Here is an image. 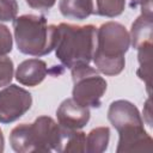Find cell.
Returning a JSON list of instances; mask_svg holds the SVG:
<instances>
[{
    "instance_id": "1",
    "label": "cell",
    "mask_w": 153,
    "mask_h": 153,
    "mask_svg": "<svg viewBox=\"0 0 153 153\" xmlns=\"http://www.w3.org/2000/svg\"><path fill=\"white\" fill-rule=\"evenodd\" d=\"M130 45L127 29L117 22H106L97 29L96 49L93 53L94 67L98 72L114 76L126 66L124 55Z\"/></svg>"
},
{
    "instance_id": "2",
    "label": "cell",
    "mask_w": 153,
    "mask_h": 153,
    "mask_svg": "<svg viewBox=\"0 0 153 153\" xmlns=\"http://www.w3.org/2000/svg\"><path fill=\"white\" fill-rule=\"evenodd\" d=\"M97 39L94 25H73L61 23L56 26L55 55L67 68L78 65H87L93 57Z\"/></svg>"
},
{
    "instance_id": "3",
    "label": "cell",
    "mask_w": 153,
    "mask_h": 153,
    "mask_svg": "<svg viewBox=\"0 0 153 153\" xmlns=\"http://www.w3.org/2000/svg\"><path fill=\"white\" fill-rule=\"evenodd\" d=\"M17 48L31 56H43L54 50L56 25H48L44 16L23 14L13 19Z\"/></svg>"
},
{
    "instance_id": "4",
    "label": "cell",
    "mask_w": 153,
    "mask_h": 153,
    "mask_svg": "<svg viewBox=\"0 0 153 153\" xmlns=\"http://www.w3.org/2000/svg\"><path fill=\"white\" fill-rule=\"evenodd\" d=\"M61 126L49 116H39L32 123L16 126L10 134V143L18 153L56 151Z\"/></svg>"
},
{
    "instance_id": "5",
    "label": "cell",
    "mask_w": 153,
    "mask_h": 153,
    "mask_svg": "<svg viewBox=\"0 0 153 153\" xmlns=\"http://www.w3.org/2000/svg\"><path fill=\"white\" fill-rule=\"evenodd\" d=\"M71 73L73 80L72 98L82 106L99 108L108 86L105 79L88 63L74 66L71 68Z\"/></svg>"
},
{
    "instance_id": "6",
    "label": "cell",
    "mask_w": 153,
    "mask_h": 153,
    "mask_svg": "<svg viewBox=\"0 0 153 153\" xmlns=\"http://www.w3.org/2000/svg\"><path fill=\"white\" fill-rule=\"evenodd\" d=\"M32 105V96L25 88L11 84L0 91V123L19 120Z\"/></svg>"
},
{
    "instance_id": "7",
    "label": "cell",
    "mask_w": 153,
    "mask_h": 153,
    "mask_svg": "<svg viewBox=\"0 0 153 153\" xmlns=\"http://www.w3.org/2000/svg\"><path fill=\"white\" fill-rule=\"evenodd\" d=\"M108 120L117 133L143 128V120L139 109L126 99H118L110 104L108 109Z\"/></svg>"
},
{
    "instance_id": "8",
    "label": "cell",
    "mask_w": 153,
    "mask_h": 153,
    "mask_svg": "<svg viewBox=\"0 0 153 153\" xmlns=\"http://www.w3.org/2000/svg\"><path fill=\"white\" fill-rule=\"evenodd\" d=\"M90 109L80 105L73 98L65 99L56 110L57 122L67 129H81L90 121Z\"/></svg>"
},
{
    "instance_id": "9",
    "label": "cell",
    "mask_w": 153,
    "mask_h": 153,
    "mask_svg": "<svg viewBox=\"0 0 153 153\" xmlns=\"http://www.w3.org/2000/svg\"><path fill=\"white\" fill-rule=\"evenodd\" d=\"M153 140L143 128H136L118 133L116 152H152Z\"/></svg>"
},
{
    "instance_id": "10",
    "label": "cell",
    "mask_w": 153,
    "mask_h": 153,
    "mask_svg": "<svg viewBox=\"0 0 153 153\" xmlns=\"http://www.w3.org/2000/svg\"><path fill=\"white\" fill-rule=\"evenodd\" d=\"M48 74L47 63L39 59H29L19 63L16 71V79L24 86H37Z\"/></svg>"
},
{
    "instance_id": "11",
    "label": "cell",
    "mask_w": 153,
    "mask_h": 153,
    "mask_svg": "<svg viewBox=\"0 0 153 153\" xmlns=\"http://www.w3.org/2000/svg\"><path fill=\"white\" fill-rule=\"evenodd\" d=\"M129 37H130V44L136 50L152 47L153 16H147L141 13V16H139L135 19V22L131 24Z\"/></svg>"
},
{
    "instance_id": "12",
    "label": "cell",
    "mask_w": 153,
    "mask_h": 153,
    "mask_svg": "<svg viewBox=\"0 0 153 153\" xmlns=\"http://www.w3.org/2000/svg\"><path fill=\"white\" fill-rule=\"evenodd\" d=\"M86 148V134L79 129H67L61 127V135L56 152L82 153Z\"/></svg>"
},
{
    "instance_id": "13",
    "label": "cell",
    "mask_w": 153,
    "mask_h": 153,
    "mask_svg": "<svg viewBox=\"0 0 153 153\" xmlns=\"http://www.w3.org/2000/svg\"><path fill=\"white\" fill-rule=\"evenodd\" d=\"M59 10L66 18L82 20L92 14L93 4L92 0H60Z\"/></svg>"
},
{
    "instance_id": "14",
    "label": "cell",
    "mask_w": 153,
    "mask_h": 153,
    "mask_svg": "<svg viewBox=\"0 0 153 153\" xmlns=\"http://www.w3.org/2000/svg\"><path fill=\"white\" fill-rule=\"evenodd\" d=\"M110 140L109 127H97L92 129L86 136V148L87 153H103L106 151Z\"/></svg>"
},
{
    "instance_id": "15",
    "label": "cell",
    "mask_w": 153,
    "mask_h": 153,
    "mask_svg": "<svg viewBox=\"0 0 153 153\" xmlns=\"http://www.w3.org/2000/svg\"><path fill=\"white\" fill-rule=\"evenodd\" d=\"M92 14L108 18L118 17L123 13L126 7V0H92Z\"/></svg>"
},
{
    "instance_id": "16",
    "label": "cell",
    "mask_w": 153,
    "mask_h": 153,
    "mask_svg": "<svg viewBox=\"0 0 153 153\" xmlns=\"http://www.w3.org/2000/svg\"><path fill=\"white\" fill-rule=\"evenodd\" d=\"M139 68L136 71L137 76L146 84L148 94H151V65H152V47L142 48L137 50Z\"/></svg>"
},
{
    "instance_id": "17",
    "label": "cell",
    "mask_w": 153,
    "mask_h": 153,
    "mask_svg": "<svg viewBox=\"0 0 153 153\" xmlns=\"http://www.w3.org/2000/svg\"><path fill=\"white\" fill-rule=\"evenodd\" d=\"M13 61L7 55H0V87L10 85L13 79Z\"/></svg>"
},
{
    "instance_id": "18",
    "label": "cell",
    "mask_w": 153,
    "mask_h": 153,
    "mask_svg": "<svg viewBox=\"0 0 153 153\" xmlns=\"http://www.w3.org/2000/svg\"><path fill=\"white\" fill-rule=\"evenodd\" d=\"M17 0H0V22H10L17 17Z\"/></svg>"
},
{
    "instance_id": "19",
    "label": "cell",
    "mask_w": 153,
    "mask_h": 153,
    "mask_svg": "<svg viewBox=\"0 0 153 153\" xmlns=\"http://www.w3.org/2000/svg\"><path fill=\"white\" fill-rule=\"evenodd\" d=\"M13 45V38L10 29L0 23V55H7L11 53Z\"/></svg>"
},
{
    "instance_id": "20",
    "label": "cell",
    "mask_w": 153,
    "mask_h": 153,
    "mask_svg": "<svg viewBox=\"0 0 153 153\" xmlns=\"http://www.w3.org/2000/svg\"><path fill=\"white\" fill-rule=\"evenodd\" d=\"M25 1L31 8L38 11H48L56 2V0H25Z\"/></svg>"
},
{
    "instance_id": "21",
    "label": "cell",
    "mask_w": 153,
    "mask_h": 153,
    "mask_svg": "<svg viewBox=\"0 0 153 153\" xmlns=\"http://www.w3.org/2000/svg\"><path fill=\"white\" fill-rule=\"evenodd\" d=\"M130 6H131V7L140 6L142 14L153 16V11H152V0H130Z\"/></svg>"
},
{
    "instance_id": "22",
    "label": "cell",
    "mask_w": 153,
    "mask_h": 153,
    "mask_svg": "<svg viewBox=\"0 0 153 153\" xmlns=\"http://www.w3.org/2000/svg\"><path fill=\"white\" fill-rule=\"evenodd\" d=\"M146 109H147V112H145L143 111V115H146L147 116V118H148V124L149 126H152V122H151V99L148 98L147 99V102H146Z\"/></svg>"
},
{
    "instance_id": "23",
    "label": "cell",
    "mask_w": 153,
    "mask_h": 153,
    "mask_svg": "<svg viewBox=\"0 0 153 153\" xmlns=\"http://www.w3.org/2000/svg\"><path fill=\"white\" fill-rule=\"evenodd\" d=\"M5 148V140H4V135H2V131L0 129V152H2Z\"/></svg>"
}]
</instances>
